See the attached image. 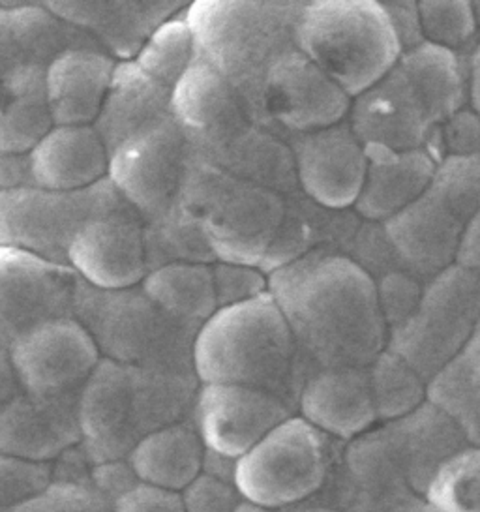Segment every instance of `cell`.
<instances>
[{
	"instance_id": "7dc6e473",
	"label": "cell",
	"mask_w": 480,
	"mask_h": 512,
	"mask_svg": "<svg viewBox=\"0 0 480 512\" xmlns=\"http://www.w3.org/2000/svg\"><path fill=\"white\" fill-rule=\"evenodd\" d=\"M385 14L389 17L392 31L398 38L402 53L424 42L422 29H420L419 8L417 2H381Z\"/></svg>"
},
{
	"instance_id": "9c48e42d",
	"label": "cell",
	"mask_w": 480,
	"mask_h": 512,
	"mask_svg": "<svg viewBox=\"0 0 480 512\" xmlns=\"http://www.w3.org/2000/svg\"><path fill=\"white\" fill-rule=\"evenodd\" d=\"M120 203L107 179L75 192L36 186L0 190V246L68 265L79 231Z\"/></svg>"
},
{
	"instance_id": "74e56055",
	"label": "cell",
	"mask_w": 480,
	"mask_h": 512,
	"mask_svg": "<svg viewBox=\"0 0 480 512\" xmlns=\"http://www.w3.org/2000/svg\"><path fill=\"white\" fill-rule=\"evenodd\" d=\"M428 501L437 512H480V454L477 447L456 452L435 471Z\"/></svg>"
},
{
	"instance_id": "681fc988",
	"label": "cell",
	"mask_w": 480,
	"mask_h": 512,
	"mask_svg": "<svg viewBox=\"0 0 480 512\" xmlns=\"http://www.w3.org/2000/svg\"><path fill=\"white\" fill-rule=\"evenodd\" d=\"M34 186L27 154H0V190Z\"/></svg>"
},
{
	"instance_id": "7c38bea8",
	"label": "cell",
	"mask_w": 480,
	"mask_h": 512,
	"mask_svg": "<svg viewBox=\"0 0 480 512\" xmlns=\"http://www.w3.org/2000/svg\"><path fill=\"white\" fill-rule=\"evenodd\" d=\"M349 107L351 98L293 49L270 66L250 102V113L259 126L285 139L340 124Z\"/></svg>"
},
{
	"instance_id": "8992f818",
	"label": "cell",
	"mask_w": 480,
	"mask_h": 512,
	"mask_svg": "<svg viewBox=\"0 0 480 512\" xmlns=\"http://www.w3.org/2000/svg\"><path fill=\"white\" fill-rule=\"evenodd\" d=\"M177 203L201 226L216 261L259 267L282 222L285 197L197 160L188 162Z\"/></svg>"
},
{
	"instance_id": "7a4b0ae2",
	"label": "cell",
	"mask_w": 480,
	"mask_h": 512,
	"mask_svg": "<svg viewBox=\"0 0 480 512\" xmlns=\"http://www.w3.org/2000/svg\"><path fill=\"white\" fill-rule=\"evenodd\" d=\"M192 370L201 385H242L289 402L304 368L284 316L269 293L218 308L195 334Z\"/></svg>"
},
{
	"instance_id": "52a82bcc",
	"label": "cell",
	"mask_w": 480,
	"mask_h": 512,
	"mask_svg": "<svg viewBox=\"0 0 480 512\" xmlns=\"http://www.w3.org/2000/svg\"><path fill=\"white\" fill-rule=\"evenodd\" d=\"M194 372H160L100 359L77 398L81 441L104 458L147 415H173L197 394Z\"/></svg>"
},
{
	"instance_id": "277c9868",
	"label": "cell",
	"mask_w": 480,
	"mask_h": 512,
	"mask_svg": "<svg viewBox=\"0 0 480 512\" xmlns=\"http://www.w3.org/2000/svg\"><path fill=\"white\" fill-rule=\"evenodd\" d=\"M74 319L89 332L100 357L160 372H194V329L165 314L141 286L98 289L79 280Z\"/></svg>"
},
{
	"instance_id": "f546056e",
	"label": "cell",
	"mask_w": 480,
	"mask_h": 512,
	"mask_svg": "<svg viewBox=\"0 0 480 512\" xmlns=\"http://www.w3.org/2000/svg\"><path fill=\"white\" fill-rule=\"evenodd\" d=\"M203 458L205 445L197 430L171 422L141 437L130 462L139 482L180 494L201 473Z\"/></svg>"
},
{
	"instance_id": "83f0119b",
	"label": "cell",
	"mask_w": 480,
	"mask_h": 512,
	"mask_svg": "<svg viewBox=\"0 0 480 512\" xmlns=\"http://www.w3.org/2000/svg\"><path fill=\"white\" fill-rule=\"evenodd\" d=\"M171 115V91L145 76L134 61L117 62L98 119L92 124L107 154L135 132Z\"/></svg>"
},
{
	"instance_id": "5bb4252c",
	"label": "cell",
	"mask_w": 480,
	"mask_h": 512,
	"mask_svg": "<svg viewBox=\"0 0 480 512\" xmlns=\"http://www.w3.org/2000/svg\"><path fill=\"white\" fill-rule=\"evenodd\" d=\"M171 115L192 154L205 164L216 162L259 126L239 92L199 61L171 91Z\"/></svg>"
},
{
	"instance_id": "5b68a950",
	"label": "cell",
	"mask_w": 480,
	"mask_h": 512,
	"mask_svg": "<svg viewBox=\"0 0 480 512\" xmlns=\"http://www.w3.org/2000/svg\"><path fill=\"white\" fill-rule=\"evenodd\" d=\"M304 57L353 100L389 74L402 55L381 2H304L297 29Z\"/></svg>"
},
{
	"instance_id": "9a60e30c",
	"label": "cell",
	"mask_w": 480,
	"mask_h": 512,
	"mask_svg": "<svg viewBox=\"0 0 480 512\" xmlns=\"http://www.w3.org/2000/svg\"><path fill=\"white\" fill-rule=\"evenodd\" d=\"M8 357L21 392L40 398L79 396L102 359L74 317L27 332L8 349Z\"/></svg>"
},
{
	"instance_id": "30bf717a",
	"label": "cell",
	"mask_w": 480,
	"mask_h": 512,
	"mask_svg": "<svg viewBox=\"0 0 480 512\" xmlns=\"http://www.w3.org/2000/svg\"><path fill=\"white\" fill-rule=\"evenodd\" d=\"M327 467L325 434L289 417L235 462L233 486L244 501L282 509L317 492Z\"/></svg>"
},
{
	"instance_id": "f1b7e54d",
	"label": "cell",
	"mask_w": 480,
	"mask_h": 512,
	"mask_svg": "<svg viewBox=\"0 0 480 512\" xmlns=\"http://www.w3.org/2000/svg\"><path fill=\"white\" fill-rule=\"evenodd\" d=\"M45 68L21 62L0 79V154H27L53 128Z\"/></svg>"
},
{
	"instance_id": "1f68e13d",
	"label": "cell",
	"mask_w": 480,
	"mask_h": 512,
	"mask_svg": "<svg viewBox=\"0 0 480 512\" xmlns=\"http://www.w3.org/2000/svg\"><path fill=\"white\" fill-rule=\"evenodd\" d=\"M139 286L165 314L194 329L218 310L212 265L169 263L147 272Z\"/></svg>"
},
{
	"instance_id": "60d3db41",
	"label": "cell",
	"mask_w": 480,
	"mask_h": 512,
	"mask_svg": "<svg viewBox=\"0 0 480 512\" xmlns=\"http://www.w3.org/2000/svg\"><path fill=\"white\" fill-rule=\"evenodd\" d=\"M439 164L443 158H475L480 152L479 113L462 107L437 124L424 147Z\"/></svg>"
},
{
	"instance_id": "d4e9b609",
	"label": "cell",
	"mask_w": 480,
	"mask_h": 512,
	"mask_svg": "<svg viewBox=\"0 0 480 512\" xmlns=\"http://www.w3.org/2000/svg\"><path fill=\"white\" fill-rule=\"evenodd\" d=\"M366 173L351 211L364 222L383 224L417 201L434 177V156L426 149L390 151L364 145Z\"/></svg>"
},
{
	"instance_id": "8d00e7d4",
	"label": "cell",
	"mask_w": 480,
	"mask_h": 512,
	"mask_svg": "<svg viewBox=\"0 0 480 512\" xmlns=\"http://www.w3.org/2000/svg\"><path fill=\"white\" fill-rule=\"evenodd\" d=\"M417 8L424 42L456 55L479 47V2L422 0Z\"/></svg>"
},
{
	"instance_id": "ab89813d",
	"label": "cell",
	"mask_w": 480,
	"mask_h": 512,
	"mask_svg": "<svg viewBox=\"0 0 480 512\" xmlns=\"http://www.w3.org/2000/svg\"><path fill=\"white\" fill-rule=\"evenodd\" d=\"M53 484L51 464L0 454V512H10L42 496Z\"/></svg>"
},
{
	"instance_id": "816d5d0a",
	"label": "cell",
	"mask_w": 480,
	"mask_h": 512,
	"mask_svg": "<svg viewBox=\"0 0 480 512\" xmlns=\"http://www.w3.org/2000/svg\"><path fill=\"white\" fill-rule=\"evenodd\" d=\"M233 512H270L269 509H263V507H257L254 503H250V501H240L239 505H237V509Z\"/></svg>"
},
{
	"instance_id": "f907efd6",
	"label": "cell",
	"mask_w": 480,
	"mask_h": 512,
	"mask_svg": "<svg viewBox=\"0 0 480 512\" xmlns=\"http://www.w3.org/2000/svg\"><path fill=\"white\" fill-rule=\"evenodd\" d=\"M21 392L8 351L0 347V409Z\"/></svg>"
},
{
	"instance_id": "e0dca14e",
	"label": "cell",
	"mask_w": 480,
	"mask_h": 512,
	"mask_svg": "<svg viewBox=\"0 0 480 512\" xmlns=\"http://www.w3.org/2000/svg\"><path fill=\"white\" fill-rule=\"evenodd\" d=\"M143 229V218L122 201L79 231L68 250V267L98 289L139 286L149 272Z\"/></svg>"
},
{
	"instance_id": "7402d4cb",
	"label": "cell",
	"mask_w": 480,
	"mask_h": 512,
	"mask_svg": "<svg viewBox=\"0 0 480 512\" xmlns=\"http://www.w3.org/2000/svg\"><path fill=\"white\" fill-rule=\"evenodd\" d=\"M465 224L464 218L426 188L417 201L381 226L405 271L426 284L454 265L456 244Z\"/></svg>"
},
{
	"instance_id": "d6a6232c",
	"label": "cell",
	"mask_w": 480,
	"mask_h": 512,
	"mask_svg": "<svg viewBox=\"0 0 480 512\" xmlns=\"http://www.w3.org/2000/svg\"><path fill=\"white\" fill-rule=\"evenodd\" d=\"M396 66L422 96L435 126L467 107L460 55L422 42L404 51Z\"/></svg>"
},
{
	"instance_id": "6da1fadb",
	"label": "cell",
	"mask_w": 480,
	"mask_h": 512,
	"mask_svg": "<svg viewBox=\"0 0 480 512\" xmlns=\"http://www.w3.org/2000/svg\"><path fill=\"white\" fill-rule=\"evenodd\" d=\"M267 276L304 377L317 368H366L387 346L374 282L345 254L314 252Z\"/></svg>"
},
{
	"instance_id": "ee69618b",
	"label": "cell",
	"mask_w": 480,
	"mask_h": 512,
	"mask_svg": "<svg viewBox=\"0 0 480 512\" xmlns=\"http://www.w3.org/2000/svg\"><path fill=\"white\" fill-rule=\"evenodd\" d=\"M180 497L186 512H233L240 503L235 486L205 473H199Z\"/></svg>"
},
{
	"instance_id": "b9f144b4",
	"label": "cell",
	"mask_w": 480,
	"mask_h": 512,
	"mask_svg": "<svg viewBox=\"0 0 480 512\" xmlns=\"http://www.w3.org/2000/svg\"><path fill=\"white\" fill-rule=\"evenodd\" d=\"M374 286L377 304L389 332L415 312L424 282L405 269H396L379 276L374 280Z\"/></svg>"
},
{
	"instance_id": "e575fe53",
	"label": "cell",
	"mask_w": 480,
	"mask_h": 512,
	"mask_svg": "<svg viewBox=\"0 0 480 512\" xmlns=\"http://www.w3.org/2000/svg\"><path fill=\"white\" fill-rule=\"evenodd\" d=\"M366 370L377 421H398L424 406L426 381L389 349H383Z\"/></svg>"
},
{
	"instance_id": "603a6c76",
	"label": "cell",
	"mask_w": 480,
	"mask_h": 512,
	"mask_svg": "<svg viewBox=\"0 0 480 512\" xmlns=\"http://www.w3.org/2000/svg\"><path fill=\"white\" fill-rule=\"evenodd\" d=\"M300 417L325 436H359L374 426L368 370L357 366L317 368L302 379Z\"/></svg>"
},
{
	"instance_id": "484cf974",
	"label": "cell",
	"mask_w": 480,
	"mask_h": 512,
	"mask_svg": "<svg viewBox=\"0 0 480 512\" xmlns=\"http://www.w3.org/2000/svg\"><path fill=\"white\" fill-rule=\"evenodd\" d=\"M351 211H330L300 192L285 197L284 216L259 269L270 274L314 252L345 254L360 226Z\"/></svg>"
},
{
	"instance_id": "ffe728a7",
	"label": "cell",
	"mask_w": 480,
	"mask_h": 512,
	"mask_svg": "<svg viewBox=\"0 0 480 512\" xmlns=\"http://www.w3.org/2000/svg\"><path fill=\"white\" fill-rule=\"evenodd\" d=\"M190 2H44L45 8L90 40L113 61H134L164 21Z\"/></svg>"
},
{
	"instance_id": "7bdbcfd3",
	"label": "cell",
	"mask_w": 480,
	"mask_h": 512,
	"mask_svg": "<svg viewBox=\"0 0 480 512\" xmlns=\"http://www.w3.org/2000/svg\"><path fill=\"white\" fill-rule=\"evenodd\" d=\"M214 293L218 308L254 301L269 293V276L259 267L237 263H212Z\"/></svg>"
},
{
	"instance_id": "c3c4849f",
	"label": "cell",
	"mask_w": 480,
	"mask_h": 512,
	"mask_svg": "<svg viewBox=\"0 0 480 512\" xmlns=\"http://www.w3.org/2000/svg\"><path fill=\"white\" fill-rule=\"evenodd\" d=\"M480 214L465 224L454 252V265L465 271L479 272L480 267Z\"/></svg>"
},
{
	"instance_id": "ba28073f",
	"label": "cell",
	"mask_w": 480,
	"mask_h": 512,
	"mask_svg": "<svg viewBox=\"0 0 480 512\" xmlns=\"http://www.w3.org/2000/svg\"><path fill=\"white\" fill-rule=\"evenodd\" d=\"M479 317V272L450 265L424 284L415 312L389 329L385 349L428 381L480 331Z\"/></svg>"
},
{
	"instance_id": "d6986e66",
	"label": "cell",
	"mask_w": 480,
	"mask_h": 512,
	"mask_svg": "<svg viewBox=\"0 0 480 512\" xmlns=\"http://www.w3.org/2000/svg\"><path fill=\"white\" fill-rule=\"evenodd\" d=\"M345 122L362 145L390 151L424 149L435 128L422 96L396 64L374 87L351 100Z\"/></svg>"
},
{
	"instance_id": "f6af8a7d",
	"label": "cell",
	"mask_w": 480,
	"mask_h": 512,
	"mask_svg": "<svg viewBox=\"0 0 480 512\" xmlns=\"http://www.w3.org/2000/svg\"><path fill=\"white\" fill-rule=\"evenodd\" d=\"M115 512H186L179 492L139 482L117 499Z\"/></svg>"
},
{
	"instance_id": "3957f363",
	"label": "cell",
	"mask_w": 480,
	"mask_h": 512,
	"mask_svg": "<svg viewBox=\"0 0 480 512\" xmlns=\"http://www.w3.org/2000/svg\"><path fill=\"white\" fill-rule=\"evenodd\" d=\"M302 6L304 2H190L184 16L194 36L195 61L224 77L250 109L270 66L299 49Z\"/></svg>"
},
{
	"instance_id": "44dd1931",
	"label": "cell",
	"mask_w": 480,
	"mask_h": 512,
	"mask_svg": "<svg viewBox=\"0 0 480 512\" xmlns=\"http://www.w3.org/2000/svg\"><path fill=\"white\" fill-rule=\"evenodd\" d=\"M77 398H40L19 392L0 409V454L53 464L81 443Z\"/></svg>"
},
{
	"instance_id": "4fadbf2b",
	"label": "cell",
	"mask_w": 480,
	"mask_h": 512,
	"mask_svg": "<svg viewBox=\"0 0 480 512\" xmlns=\"http://www.w3.org/2000/svg\"><path fill=\"white\" fill-rule=\"evenodd\" d=\"M77 286L68 265L0 246V347L8 351L32 329L74 317Z\"/></svg>"
},
{
	"instance_id": "4316f807",
	"label": "cell",
	"mask_w": 480,
	"mask_h": 512,
	"mask_svg": "<svg viewBox=\"0 0 480 512\" xmlns=\"http://www.w3.org/2000/svg\"><path fill=\"white\" fill-rule=\"evenodd\" d=\"M36 188L75 192L107 179L109 154L92 126H53L29 152Z\"/></svg>"
},
{
	"instance_id": "d590c367",
	"label": "cell",
	"mask_w": 480,
	"mask_h": 512,
	"mask_svg": "<svg viewBox=\"0 0 480 512\" xmlns=\"http://www.w3.org/2000/svg\"><path fill=\"white\" fill-rule=\"evenodd\" d=\"M184 10L152 32L134 59L135 66L145 76L160 83L167 91L177 87L195 61L194 36Z\"/></svg>"
},
{
	"instance_id": "836d02e7",
	"label": "cell",
	"mask_w": 480,
	"mask_h": 512,
	"mask_svg": "<svg viewBox=\"0 0 480 512\" xmlns=\"http://www.w3.org/2000/svg\"><path fill=\"white\" fill-rule=\"evenodd\" d=\"M143 237L149 271L169 263H216L203 229L179 203L145 222Z\"/></svg>"
},
{
	"instance_id": "4dcf8cb0",
	"label": "cell",
	"mask_w": 480,
	"mask_h": 512,
	"mask_svg": "<svg viewBox=\"0 0 480 512\" xmlns=\"http://www.w3.org/2000/svg\"><path fill=\"white\" fill-rule=\"evenodd\" d=\"M480 331L426 381V404L454 424L473 447L480 432Z\"/></svg>"
},
{
	"instance_id": "8fae6325",
	"label": "cell",
	"mask_w": 480,
	"mask_h": 512,
	"mask_svg": "<svg viewBox=\"0 0 480 512\" xmlns=\"http://www.w3.org/2000/svg\"><path fill=\"white\" fill-rule=\"evenodd\" d=\"M192 151L173 115L135 132L109 154L107 181L143 222L169 211Z\"/></svg>"
},
{
	"instance_id": "f35d334b",
	"label": "cell",
	"mask_w": 480,
	"mask_h": 512,
	"mask_svg": "<svg viewBox=\"0 0 480 512\" xmlns=\"http://www.w3.org/2000/svg\"><path fill=\"white\" fill-rule=\"evenodd\" d=\"M428 190L465 222L480 214V160L443 158L435 167Z\"/></svg>"
},
{
	"instance_id": "cb8c5ba5",
	"label": "cell",
	"mask_w": 480,
	"mask_h": 512,
	"mask_svg": "<svg viewBox=\"0 0 480 512\" xmlns=\"http://www.w3.org/2000/svg\"><path fill=\"white\" fill-rule=\"evenodd\" d=\"M117 61L92 46L68 47L45 68L53 126H92L104 106Z\"/></svg>"
},
{
	"instance_id": "2e32d148",
	"label": "cell",
	"mask_w": 480,
	"mask_h": 512,
	"mask_svg": "<svg viewBox=\"0 0 480 512\" xmlns=\"http://www.w3.org/2000/svg\"><path fill=\"white\" fill-rule=\"evenodd\" d=\"M291 411L282 396L254 387L201 385L195 394L197 434L205 449L233 460L293 417Z\"/></svg>"
},
{
	"instance_id": "bcb514c9",
	"label": "cell",
	"mask_w": 480,
	"mask_h": 512,
	"mask_svg": "<svg viewBox=\"0 0 480 512\" xmlns=\"http://www.w3.org/2000/svg\"><path fill=\"white\" fill-rule=\"evenodd\" d=\"M10 512H90V501L74 484H51L42 496Z\"/></svg>"
},
{
	"instance_id": "ac0fdd59",
	"label": "cell",
	"mask_w": 480,
	"mask_h": 512,
	"mask_svg": "<svg viewBox=\"0 0 480 512\" xmlns=\"http://www.w3.org/2000/svg\"><path fill=\"white\" fill-rule=\"evenodd\" d=\"M300 194L330 211L353 209L366 173V152L347 122L285 137Z\"/></svg>"
}]
</instances>
